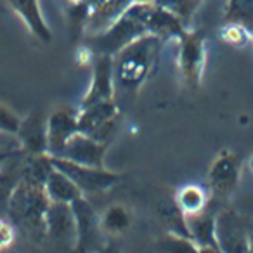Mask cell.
<instances>
[{
  "instance_id": "6da1fadb",
  "label": "cell",
  "mask_w": 253,
  "mask_h": 253,
  "mask_svg": "<svg viewBox=\"0 0 253 253\" xmlns=\"http://www.w3.org/2000/svg\"><path fill=\"white\" fill-rule=\"evenodd\" d=\"M165 40L146 33L113 56L115 101L120 109L137 99L142 85L155 73Z\"/></svg>"
},
{
  "instance_id": "7a4b0ae2",
  "label": "cell",
  "mask_w": 253,
  "mask_h": 253,
  "mask_svg": "<svg viewBox=\"0 0 253 253\" xmlns=\"http://www.w3.org/2000/svg\"><path fill=\"white\" fill-rule=\"evenodd\" d=\"M49 205L50 200L43 184L21 175L7 200V211L12 222L25 229L32 238H47L45 213Z\"/></svg>"
},
{
  "instance_id": "3957f363",
  "label": "cell",
  "mask_w": 253,
  "mask_h": 253,
  "mask_svg": "<svg viewBox=\"0 0 253 253\" xmlns=\"http://www.w3.org/2000/svg\"><path fill=\"white\" fill-rule=\"evenodd\" d=\"M153 2H132L126 11L102 33L85 37L87 47L94 54L115 56L118 50L148 33V18Z\"/></svg>"
},
{
  "instance_id": "277c9868",
  "label": "cell",
  "mask_w": 253,
  "mask_h": 253,
  "mask_svg": "<svg viewBox=\"0 0 253 253\" xmlns=\"http://www.w3.org/2000/svg\"><path fill=\"white\" fill-rule=\"evenodd\" d=\"M120 111L122 109H120L118 102L115 99L80 108V111L77 115L78 132L88 135V137L95 139L99 142L109 144L116 128H118Z\"/></svg>"
},
{
  "instance_id": "5b68a950",
  "label": "cell",
  "mask_w": 253,
  "mask_h": 253,
  "mask_svg": "<svg viewBox=\"0 0 253 253\" xmlns=\"http://www.w3.org/2000/svg\"><path fill=\"white\" fill-rule=\"evenodd\" d=\"M52 163H54V169L66 173L77 184V187L82 191L84 196L106 193V191H109L122 179L120 173L111 172L106 167L97 169V167L78 165V163H73L66 158H59V156H52Z\"/></svg>"
},
{
  "instance_id": "8992f818",
  "label": "cell",
  "mask_w": 253,
  "mask_h": 253,
  "mask_svg": "<svg viewBox=\"0 0 253 253\" xmlns=\"http://www.w3.org/2000/svg\"><path fill=\"white\" fill-rule=\"evenodd\" d=\"M77 225L73 253H97L104 248V231L101 227V217L85 196L71 203Z\"/></svg>"
},
{
  "instance_id": "52a82bcc",
  "label": "cell",
  "mask_w": 253,
  "mask_h": 253,
  "mask_svg": "<svg viewBox=\"0 0 253 253\" xmlns=\"http://www.w3.org/2000/svg\"><path fill=\"white\" fill-rule=\"evenodd\" d=\"M203 30H187L186 35L179 40V68L182 73V80L189 90H198L203 78L205 63H207V49H205Z\"/></svg>"
},
{
  "instance_id": "ba28073f",
  "label": "cell",
  "mask_w": 253,
  "mask_h": 253,
  "mask_svg": "<svg viewBox=\"0 0 253 253\" xmlns=\"http://www.w3.org/2000/svg\"><path fill=\"white\" fill-rule=\"evenodd\" d=\"M241 177V156L234 151L218 153L208 170V187L218 200H227L236 193Z\"/></svg>"
},
{
  "instance_id": "9c48e42d",
  "label": "cell",
  "mask_w": 253,
  "mask_h": 253,
  "mask_svg": "<svg viewBox=\"0 0 253 253\" xmlns=\"http://www.w3.org/2000/svg\"><path fill=\"white\" fill-rule=\"evenodd\" d=\"M217 246L222 253H250V232L236 211L220 210L215 217Z\"/></svg>"
},
{
  "instance_id": "30bf717a",
  "label": "cell",
  "mask_w": 253,
  "mask_h": 253,
  "mask_svg": "<svg viewBox=\"0 0 253 253\" xmlns=\"http://www.w3.org/2000/svg\"><path fill=\"white\" fill-rule=\"evenodd\" d=\"M115 99V84H113V56L95 54L92 63V80L87 94L82 99L80 108L102 101Z\"/></svg>"
},
{
  "instance_id": "8fae6325",
  "label": "cell",
  "mask_w": 253,
  "mask_h": 253,
  "mask_svg": "<svg viewBox=\"0 0 253 253\" xmlns=\"http://www.w3.org/2000/svg\"><path fill=\"white\" fill-rule=\"evenodd\" d=\"M108 144L99 142L95 139L88 137L85 134H75L73 137L68 141V144L59 153V158H66L78 165H87V167H97L102 169L104 165V156Z\"/></svg>"
},
{
  "instance_id": "7c38bea8",
  "label": "cell",
  "mask_w": 253,
  "mask_h": 253,
  "mask_svg": "<svg viewBox=\"0 0 253 253\" xmlns=\"http://www.w3.org/2000/svg\"><path fill=\"white\" fill-rule=\"evenodd\" d=\"M77 115L70 108H59L47 118V144L49 155L57 156L75 134H78Z\"/></svg>"
},
{
  "instance_id": "4fadbf2b",
  "label": "cell",
  "mask_w": 253,
  "mask_h": 253,
  "mask_svg": "<svg viewBox=\"0 0 253 253\" xmlns=\"http://www.w3.org/2000/svg\"><path fill=\"white\" fill-rule=\"evenodd\" d=\"M19 149L25 155H45L49 153L47 144V122L37 111L21 118V125L16 134Z\"/></svg>"
},
{
  "instance_id": "5bb4252c",
  "label": "cell",
  "mask_w": 253,
  "mask_h": 253,
  "mask_svg": "<svg viewBox=\"0 0 253 253\" xmlns=\"http://www.w3.org/2000/svg\"><path fill=\"white\" fill-rule=\"evenodd\" d=\"M45 236L56 241H71L77 236L73 208L70 203L50 201L45 213Z\"/></svg>"
},
{
  "instance_id": "9a60e30c",
  "label": "cell",
  "mask_w": 253,
  "mask_h": 253,
  "mask_svg": "<svg viewBox=\"0 0 253 253\" xmlns=\"http://www.w3.org/2000/svg\"><path fill=\"white\" fill-rule=\"evenodd\" d=\"M12 11L23 19L26 28L30 30L33 37L42 43L52 42V33L43 19L42 9H40L39 0H7Z\"/></svg>"
},
{
  "instance_id": "2e32d148",
  "label": "cell",
  "mask_w": 253,
  "mask_h": 253,
  "mask_svg": "<svg viewBox=\"0 0 253 253\" xmlns=\"http://www.w3.org/2000/svg\"><path fill=\"white\" fill-rule=\"evenodd\" d=\"M134 0H106L104 4L90 11L85 26V37H92L108 30Z\"/></svg>"
},
{
  "instance_id": "e0dca14e",
  "label": "cell",
  "mask_w": 253,
  "mask_h": 253,
  "mask_svg": "<svg viewBox=\"0 0 253 253\" xmlns=\"http://www.w3.org/2000/svg\"><path fill=\"white\" fill-rule=\"evenodd\" d=\"M187 28L175 18L173 14H170L169 11L158 5L156 2H153L151 12L148 18V33L158 35L160 39H182L186 35Z\"/></svg>"
},
{
  "instance_id": "ac0fdd59",
  "label": "cell",
  "mask_w": 253,
  "mask_h": 253,
  "mask_svg": "<svg viewBox=\"0 0 253 253\" xmlns=\"http://www.w3.org/2000/svg\"><path fill=\"white\" fill-rule=\"evenodd\" d=\"M155 211L158 215L160 222L165 225L167 232L182 238H191L189 227H187V217L177 205L175 198H162L156 203Z\"/></svg>"
},
{
  "instance_id": "d6986e66",
  "label": "cell",
  "mask_w": 253,
  "mask_h": 253,
  "mask_svg": "<svg viewBox=\"0 0 253 253\" xmlns=\"http://www.w3.org/2000/svg\"><path fill=\"white\" fill-rule=\"evenodd\" d=\"M45 187V193L49 196L50 201H56V203H73L75 200L82 198V191L77 187V184L66 175L61 170L54 169L50 172L49 179L43 184Z\"/></svg>"
},
{
  "instance_id": "ffe728a7",
  "label": "cell",
  "mask_w": 253,
  "mask_h": 253,
  "mask_svg": "<svg viewBox=\"0 0 253 253\" xmlns=\"http://www.w3.org/2000/svg\"><path fill=\"white\" fill-rule=\"evenodd\" d=\"M215 217L217 211H205L193 217H187V227H189L191 239L198 246H217V236H215Z\"/></svg>"
},
{
  "instance_id": "44dd1931",
  "label": "cell",
  "mask_w": 253,
  "mask_h": 253,
  "mask_svg": "<svg viewBox=\"0 0 253 253\" xmlns=\"http://www.w3.org/2000/svg\"><path fill=\"white\" fill-rule=\"evenodd\" d=\"M173 198H175L177 205H179V208L186 217H193V215L201 213V211H205L208 208L207 193L200 186H194V184H187V186L180 187Z\"/></svg>"
},
{
  "instance_id": "7402d4cb",
  "label": "cell",
  "mask_w": 253,
  "mask_h": 253,
  "mask_svg": "<svg viewBox=\"0 0 253 253\" xmlns=\"http://www.w3.org/2000/svg\"><path fill=\"white\" fill-rule=\"evenodd\" d=\"M132 224L130 211L123 205H111L101 217V227L104 234H123Z\"/></svg>"
},
{
  "instance_id": "603a6c76",
  "label": "cell",
  "mask_w": 253,
  "mask_h": 253,
  "mask_svg": "<svg viewBox=\"0 0 253 253\" xmlns=\"http://www.w3.org/2000/svg\"><path fill=\"white\" fill-rule=\"evenodd\" d=\"M224 23H234L253 33V0H229Z\"/></svg>"
},
{
  "instance_id": "cb8c5ba5",
  "label": "cell",
  "mask_w": 253,
  "mask_h": 253,
  "mask_svg": "<svg viewBox=\"0 0 253 253\" xmlns=\"http://www.w3.org/2000/svg\"><path fill=\"white\" fill-rule=\"evenodd\" d=\"M155 2L175 16L186 28L201 4V0H155Z\"/></svg>"
},
{
  "instance_id": "d4e9b609",
  "label": "cell",
  "mask_w": 253,
  "mask_h": 253,
  "mask_svg": "<svg viewBox=\"0 0 253 253\" xmlns=\"http://www.w3.org/2000/svg\"><path fill=\"white\" fill-rule=\"evenodd\" d=\"M90 14V7L85 4V0L75 2V4H68V18H70V28L73 37L84 35L85 26H87V19Z\"/></svg>"
},
{
  "instance_id": "484cf974",
  "label": "cell",
  "mask_w": 253,
  "mask_h": 253,
  "mask_svg": "<svg viewBox=\"0 0 253 253\" xmlns=\"http://www.w3.org/2000/svg\"><path fill=\"white\" fill-rule=\"evenodd\" d=\"M160 246L165 253H200V246L191 238H182L170 232L160 241Z\"/></svg>"
},
{
  "instance_id": "4316f807",
  "label": "cell",
  "mask_w": 253,
  "mask_h": 253,
  "mask_svg": "<svg viewBox=\"0 0 253 253\" xmlns=\"http://www.w3.org/2000/svg\"><path fill=\"white\" fill-rule=\"evenodd\" d=\"M222 40L227 42L229 45H234V47H243L253 40L252 33L248 32L246 28L239 25H234V23H224L222 26Z\"/></svg>"
},
{
  "instance_id": "83f0119b",
  "label": "cell",
  "mask_w": 253,
  "mask_h": 253,
  "mask_svg": "<svg viewBox=\"0 0 253 253\" xmlns=\"http://www.w3.org/2000/svg\"><path fill=\"white\" fill-rule=\"evenodd\" d=\"M19 125H21V118L9 106L0 102V132L2 134L16 135L19 130Z\"/></svg>"
},
{
  "instance_id": "f1b7e54d",
  "label": "cell",
  "mask_w": 253,
  "mask_h": 253,
  "mask_svg": "<svg viewBox=\"0 0 253 253\" xmlns=\"http://www.w3.org/2000/svg\"><path fill=\"white\" fill-rule=\"evenodd\" d=\"M16 241V229L14 224L4 220L0 217V250H7Z\"/></svg>"
},
{
  "instance_id": "f546056e",
  "label": "cell",
  "mask_w": 253,
  "mask_h": 253,
  "mask_svg": "<svg viewBox=\"0 0 253 253\" xmlns=\"http://www.w3.org/2000/svg\"><path fill=\"white\" fill-rule=\"evenodd\" d=\"M200 253H222L218 246H200Z\"/></svg>"
},
{
  "instance_id": "4dcf8cb0",
  "label": "cell",
  "mask_w": 253,
  "mask_h": 253,
  "mask_svg": "<svg viewBox=\"0 0 253 253\" xmlns=\"http://www.w3.org/2000/svg\"><path fill=\"white\" fill-rule=\"evenodd\" d=\"M106 0H85V4L88 5V7H90V11H94L95 7H99V5H102L104 4Z\"/></svg>"
},
{
  "instance_id": "1f68e13d",
  "label": "cell",
  "mask_w": 253,
  "mask_h": 253,
  "mask_svg": "<svg viewBox=\"0 0 253 253\" xmlns=\"http://www.w3.org/2000/svg\"><path fill=\"white\" fill-rule=\"evenodd\" d=\"M97 253H118L115 248H109V246H104V248L101 250V252H97Z\"/></svg>"
},
{
  "instance_id": "d6a6232c",
  "label": "cell",
  "mask_w": 253,
  "mask_h": 253,
  "mask_svg": "<svg viewBox=\"0 0 253 253\" xmlns=\"http://www.w3.org/2000/svg\"><path fill=\"white\" fill-rule=\"evenodd\" d=\"M250 253H253V234H250Z\"/></svg>"
},
{
  "instance_id": "836d02e7",
  "label": "cell",
  "mask_w": 253,
  "mask_h": 253,
  "mask_svg": "<svg viewBox=\"0 0 253 253\" xmlns=\"http://www.w3.org/2000/svg\"><path fill=\"white\" fill-rule=\"evenodd\" d=\"M250 170H252V173H253V156L250 158Z\"/></svg>"
},
{
  "instance_id": "e575fe53",
  "label": "cell",
  "mask_w": 253,
  "mask_h": 253,
  "mask_svg": "<svg viewBox=\"0 0 253 253\" xmlns=\"http://www.w3.org/2000/svg\"><path fill=\"white\" fill-rule=\"evenodd\" d=\"M66 4H75V2H80V0H64Z\"/></svg>"
},
{
  "instance_id": "d590c367",
  "label": "cell",
  "mask_w": 253,
  "mask_h": 253,
  "mask_svg": "<svg viewBox=\"0 0 253 253\" xmlns=\"http://www.w3.org/2000/svg\"><path fill=\"white\" fill-rule=\"evenodd\" d=\"M134 2H155V0H134Z\"/></svg>"
},
{
  "instance_id": "8d00e7d4",
  "label": "cell",
  "mask_w": 253,
  "mask_h": 253,
  "mask_svg": "<svg viewBox=\"0 0 253 253\" xmlns=\"http://www.w3.org/2000/svg\"><path fill=\"white\" fill-rule=\"evenodd\" d=\"M252 37H253V33H252Z\"/></svg>"
}]
</instances>
